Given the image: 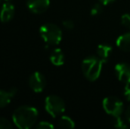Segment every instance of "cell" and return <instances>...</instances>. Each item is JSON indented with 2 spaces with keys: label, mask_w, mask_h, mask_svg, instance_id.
I'll list each match as a JSON object with an SVG mask.
<instances>
[{
  "label": "cell",
  "mask_w": 130,
  "mask_h": 129,
  "mask_svg": "<svg viewBox=\"0 0 130 129\" xmlns=\"http://www.w3.org/2000/svg\"><path fill=\"white\" fill-rule=\"evenodd\" d=\"M38 119V110L36 107L22 105L12 113V121L20 129H29L35 126Z\"/></svg>",
  "instance_id": "cell-1"
},
{
  "label": "cell",
  "mask_w": 130,
  "mask_h": 129,
  "mask_svg": "<svg viewBox=\"0 0 130 129\" xmlns=\"http://www.w3.org/2000/svg\"><path fill=\"white\" fill-rule=\"evenodd\" d=\"M104 62L96 56L87 57L82 63V70L83 75L89 81H95L99 78L102 72Z\"/></svg>",
  "instance_id": "cell-2"
},
{
  "label": "cell",
  "mask_w": 130,
  "mask_h": 129,
  "mask_svg": "<svg viewBox=\"0 0 130 129\" xmlns=\"http://www.w3.org/2000/svg\"><path fill=\"white\" fill-rule=\"evenodd\" d=\"M39 33L45 43L51 45H57L62 40V31L60 28L53 23H45L40 28Z\"/></svg>",
  "instance_id": "cell-3"
},
{
  "label": "cell",
  "mask_w": 130,
  "mask_h": 129,
  "mask_svg": "<svg viewBox=\"0 0 130 129\" xmlns=\"http://www.w3.org/2000/svg\"><path fill=\"white\" fill-rule=\"evenodd\" d=\"M44 107L45 110L55 119L64 113L66 110V103L60 97L51 95L45 98Z\"/></svg>",
  "instance_id": "cell-4"
},
{
  "label": "cell",
  "mask_w": 130,
  "mask_h": 129,
  "mask_svg": "<svg viewBox=\"0 0 130 129\" xmlns=\"http://www.w3.org/2000/svg\"><path fill=\"white\" fill-rule=\"evenodd\" d=\"M123 103L115 97H107L103 100V108L104 112L111 117L120 116L123 112Z\"/></svg>",
  "instance_id": "cell-5"
},
{
  "label": "cell",
  "mask_w": 130,
  "mask_h": 129,
  "mask_svg": "<svg viewBox=\"0 0 130 129\" xmlns=\"http://www.w3.org/2000/svg\"><path fill=\"white\" fill-rule=\"evenodd\" d=\"M46 78L40 72H34L28 79L29 87L36 93L43 91L46 87Z\"/></svg>",
  "instance_id": "cell-6"
},
{
  "label": "cell",
  "mask_w": 130,
  "mask_h": 129,
  "mask_svg": "<svg viewBox=\"0 0 130 129\" xmlns=\"http://www.w3.org/2000/svg\"><path fill=\"white\" fill-rule=\"evenodd\" d=\"M115 74L120 82L125 85L130 84V65L127 63H119L115 65Z\"/></svg>",
  "instance_id": "cell-7"
},
{
  "label": "cell",
  "mask_w": 130,
  "mask_h": 129,
  "mask_svg": "<svg viewBox=\"0 0 130 129\" xmlns=\"http://www.w3.org/2000/svg\"><path fill=\"white\" fill-rule=\"evenodd\" d=\"M27 6L33 13L41 14L48 10L50 6V0H27Z\"/></svg>",
  "instance_id": "cell-8"
},
{
  "label": "cell",
  "mask_w": 130,
  "mask_h": 129,
  "mask_svg": "<svg viewBox=\"0 0 130 129\" xmlns=\"http://www.w3.org/2000/svg\"><path fill=\"white\" fill-rule=\"evenodd\" d=\"M15 15V7L10 2H6L3 5L0 11V21L3 23H7L13 19Z\"/></svg>",
  "instance_id": "cell-9"
},
{
  "label": "cell",
  "mask_w": 130,
  "mask_h": 129,
  "mask_svg": "<svg viewBox=\"0 0 130 129\" xmlns=\"http://www.w3.org/2000/svg\"><path fill=\"white\" fill-rule=\"evenodd\" d=\"M17 89L15 88H11L9 89H0V108L7 106L11 103L12 98L16 95Z\"/></svg>",
  "instance_id": "cell-10"
},
{
  "label": "cell",
  "mask_w": 130,
  "mask_h": 129,
  "mask_svg": "<svg viewBox=\"0 0 130 129\" xmlns=\"http://www.w3.org/2000/svg\"><path fill=\"white\" fill-rule=\"evenodd\" d=\"M111 52H112V47L109 44H99L96 48V53H98V57L102 59L104 63H106L109 60V58L111 56Z\"/></svg>",
  "instance_id": "cell-11"
},
{
  "label": "cell",
  "mask_w": 130,
  "mask_h": 129,
  "mask_svg": "<svg viewBox=\"0 0 130 129\" xmlns=\"http://www.w3.org/2000/svg\"><path fill=\"white\" fill-rule=\"evenodd\" d=\"M116 45L123 51H130V32L125 33L119 36L116 40Z\"/></svg>",
  "instance_id": "cell-12"
},
{
  "label": "cell",
  "mask_w": 130,
  "mask_h": 129,
  "mask_svg": "<svg viewBox=\"0 0 130 129\" xmlns=\"http://www.w3.org/2000/svg\"><path fill=\"white\" fill-rule=\"evenodd\" d=\"M50 59L51 62L54 65H56V66L63 65L64 63H65V56H64L62 50H60V49L53 50L50 56Z\"/></svg>",
  "instance_id": "cell-13"
},
{
  "label": "cell",
  "mask_w": 130,
  "mask_h": 129,
  "mask_svg": "<svg viewBox=\"0 0 130 129\" xmlns=\"http://www.w3.org/2000/svg\"><path fill=\"white\" fill-rule=\"evenodd\" d=\"M58 125H59L60 127L63 128H74L75 126V124H74V121L71 119L68 116H61L59 119V121H58Z\"/></svg>",
  "instance_id": "cell-14"
},
{
  "label": "cell",
  "mask_w": 130,
  "mask_h": 129,
  "mask_svg": "<svg viewBox=\"0 0 130 129\" xmlns=\"http://www.w3.org/2000/svg\"><path fill=\"white\" fill-rule=\"evenodd\" d=\"M112 124H113V126L117 128H120V129L127 128V126L126 125V123L122 120V119L120 118V116L112 117Z\"/></svg>",
  "instance_id": "cell-15"
},
{
  "label": "cell",
  "mask_w": 130,
  "mask_h": 129,
  "mask_svg": "<svg viewBox=\"0 0 130 129\" xmlns=\"http://www.w3.org/2000/svg\"><path fill=\"white\" fill-rule=\"evenodd\" d=\"M103 5L101 3H96L94 5H93V7L91 8L90 10V14L92 16H96L98 15V14H100L102 12V11H103Z\"/></svg>",
  "instance_id": "cell-16"
},
{
  "label": "cell",
  "mask_w": 130,
  "mask_h": 129,
  "mask_svg": "<svg viewBox=\"0 0 130 129\" xmlns=\"http://www.w3.org/2000/svg\"><path fill=\"white\" fill-rule=\"evenodd\" d=\"M12 128V124L5 118L0 117V129H11Z\"/></svg>",
  "instance_id": "cell-17"
},
{
  "label": "cell",
  "mask_w": 130,
  "mask_h": 129,
  "mask_svg": "<svg viewBox=\"0 0 130 129\" xmlns=\"http://www.w3.org/2000/svg\"><path fill=\"white\" fill-rule=\"evenodd\" d=\"M36 127L37 129H52L54 128V126L48 121H40L36 126Z\"/></svg>",
  "instance_id": "cell-18"
},
{
  "label": "cell",
  "mask_w": 130,
  "mask_h": 129,
  "mask_svg": "<svg viewBox=\"0 0 130 129\" xmlns=\"http://www.w3.org/2000/svg\"><path fill=\"white\" fill-rule=\"evenodd\" d=\"M121 24L127 29H130V14L125 13L121 16Z\"/></svg>",
  "instance_id": "cell-19"
},
{
  "label": "cell",
  "mask_w": 130,
  "mask_h": 129,
  "mask_svg": "<svg viewBox=\"0 0 130 129\" xmlns=\"http://www.w3.org/2000/svg\"><path fill=\"white\" fill-rule=\"evenodd\" d=\"M63 26L65 27L67 29L71 30L74 28V21H71V20H66V21H63Z\"/></svg>",
  "instance_id": "cell-20"
},
{
  "label": "cell",
  "mask_w": 130,
  "mask_h": 129,
  "mask_svg": "<svg viewBox=\"0 0 130 129\" xmlns=\"http://www.w3.org/2000/svg\"><path fill=\"white\" fill-rule=\"evenodd\" d=\"M123 93H124V97H125L126 99L130 102V87H129V85H126Z\"/></svg>",
  "instance_id": "cell-21"
},
{
  "label": "cell",
  "mask_w": 130,
  "mask_h": 129,
  "mask_svg": "<svg viewBox=\"0 0 130 129\" xmlns=\"http://www.w3.org/2000/svg\"><path fill=\"white\" fill-rule=\"evenodd\" d=\"M125 115H126V119H127V120L130 123V104L127 106V110H126Z\"/></svg>",
  "instance_id": "cell-22"
},
{
  "label": "cell",
  "mask_w": 130,
  "mask_h": 129,
  "mask_svg": "<svg viewBox=\"0 0 130 129\" xmlns=\"http://www.w3.org/2000/svg\"><path fill=\"white\" fill-rule=\"evenodd\" d=\"M98 1H99L100 3L102 4V5H109V4L112 3V2H113V1H115V0H98Z\"/></svg>",
  "instance_id": "cell-23"
},
{
  "label": "cell",
  "mask_w": 130,
  "mask_h": 129,
  "mask_svg": "<svg viewBox=\"0 0 130 129\" xmlns=\"http://www.w3.org/2000/svg\"><path fill=\"white\" fill-rule=\"evenodd\" d=\"M5 1H6V2H9V1H11V0H5Z\"/></svg>",
  "instance_id": "cell-24"
},
{
  "label": "cell",
  "mask_w": 130,
  "mask_h": 129,
  "mask_svg": "<svg viewBox=\"0 0 130 129\" xmlns=\"http://www.w3.org/2000/svg\"><path fill=\"white\" fill-rule=\"evenodd\" d=\"M1 2H2V0H0V4H1Z\"/></svg>",
  "instance_id": "cell-25"
}]
</instances>
